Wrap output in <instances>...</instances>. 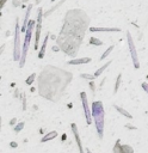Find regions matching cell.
Listing matches in <instances>:
<instances>
[{
	"mask_svg": "<svg viewBox=\"0 0 148 153\" xmlns=\"http://www.w3.org/2000/svg\"><path fill=\"white\" fill-rule=\"evenodd\" d=\"M80 97H81V103H82V108L85 111V117H86V122L87 124H91V114H90V109H88V103H87V96L85 93V91L80 92Z\"/></svg>",
	"mask_w": 148,
	"mask_h": 153,
	"instance_id": "7",
	"label": "cell"
},
{
	"mask_svg": "<svg viewBox=\"0 0 148 153\" xmlns=\"http://www.w3.org/2000/svg\"><path fill=\"white\" fill-rule=\"evenodd\" d=\"M90 88H91V91L94 93V91H95V85H94V81H93V80H91V82H90Z\"/></svg>",
	"mask_w": 148,
	"mask_h": 153,
	"instance_id": "23",
	"label": "cell"
},
{
	"mask_svg": "<svg viewBox=\"0 0 148 153\" xmlns=\"http://www.w3.org/2000/svg\"><path fill=\"white\" fill-rule=\"evenodd\" d=\"M81 78H84V79H88V80H94L97 76L93 74V75H91V74H86V73H81V75H80Z\"/></svg>",
	"mask_w": 148,
	"mask_h": 153,
	"instance_id": "22",
	"label": "cell"
},
{
	"mask_svg": "<svg viewBox=\"0 0 148 153\" xmlns=\"http://www.w3.org/2000/svg\"><path fill=\"white\" fill-rule=\"evenodd\" d=\"M142 87H143L144 91L148 93V84H147V82H142Z\"/></svg>",
	"mask_w": 148,
	"mask_h": 153,
	"instance_id": "24",
	"label": "cell"
},
{
	"mask_svg": "<svg viewBox=\"0 0 148 153\" xmlns=\"http://www.w3.org/2000/svg\"><path fill=\"white\" fill-rule=\"evenodd\" d=\"M70 128H72V131H73V134H74V139H75V141H76V145H78V147H79L80 153H85V151H84V148H82V143H81V139H80V135H79L76 124H75V123H72V124H70Z\"/></svg>",
	"mask_w": 148,
	"mask_h": 153,
	"instance_id": "8",
	"label": "cell"
},
{
	"mask_svg": "<svg viewBox=\"0 0 148 153\" xmlns=\"http://www.w3.org/2000/svg\"><path fill=\"white\" fill-rule=\"evenodd\" d=\"M32 25H33V22H30V23H29V25H27L26 36H25V41H24V48H23V55H21L20 63H19V66H20V67H23V66H24V62H25V59H26V54H27V49H29V44H30V39H31Z\"/></svg>",
	"mask_w": 148,
	"mask_h": 153,
	"instance_id": "4",
	"label": "cell"
},
{
	"mask_svg": "<svg viewBox=\"0 0 148 153\" xmlns=\"http://www.w3.org/2000/svg\"><path fill=\"white\" fill-rule=\"evenodd\" d=\"M72 79L73 74L68 71L50 65L44 66L39 76L37 78L38 93L43 98L56 103L62 98Z\"/></svg>",
	"mask_w": 148,
	"mask_h": 153,
	"instance_id": "2",
	"label": "cell"
},
{
	"mask_svg": "<svg viewBox=\"0 0 148 153\" xmlns=\"http://www.w3.org/2000/svg\"><path fill=\"white\" fill-rule=\"evenodd\" d=\"M115 108H116V110H117V111H119V112H121L123 116H125V117H128V118H132V116H131V115H130V114H129L127 110H124V109L119 108L118 105H115Z\"/></svg>",
	"mask_w": 148,
	"mask_h": 153,
	"instance_id": "16",
	"label": "cell"
},
{
	"mask_svg": "<svg viewBox=\"0 0 148 153\" xmlns=\"http://www.w3.org/2000/svg\"><path fill=\"white\" fill-rule=\"evenodd\" d=\"M5 2H6V0H1V7L5 5Z\"/></svg>",
	"mask_w": 148,
	"mask_h": 153,
	"instance_id": "27",
	"label": "cell"
},
{
	"mask_svg": "<svg viewBox=\"0 0 148 153\" xmlns=\"http://www.w3.org/2000/svg\"><path fill=\"white\" fill-rule=\"evenodd\" d=\"M35 79H36V73H32V74H31V75L25 80L26 85H29V86H30V85H32V82H33V80H35Z\"/></svg>",
	"mask_w": 148,
	"mask_h": 153,
	"instance_id": "19",
	"label": "cell"
},
{
	"mask_svg": "<svg viewBox=\"0 0 148 153\" xmlns=\"http://www.w3.org/2000/svg\"><path fill=\"white\" fill-rule=\"evenodd\" d=\"M24 122H20V123H17V126H14V128H13V130L16 131V133H19L23 128H24Z\"/></svg>",
	"mask_w": 148,
	"mask_h": 153,
	"instance_id": "20",
	"label": "cell"
},
{
	"mask_svg": "<svg viewBox=\"0 0 148 153\" xmlns=\"http://www.w3.org/2000/svg\"><path fill=\"white\" fill-rule=\"evenodd\" d=\"M47 43H48V35L45 36L44 42H43V45H42V48H41V50H39V53H38V57H39V59H43V57H44L45 48H47Z\"/></svg>",
	"mask_w": 148,
	"mask_h": 153,
	"instance_id": "13",
	"label": "cell"
},
{
	"mask_svg": "<svg viewBox=\"0 0 148 153\" xmlns=\"http://www.w3.org/2000/svg\"><path fill=\"white\" fill-rule=\"evenodd\" d=\"M16 122H17V118H12V120H11V122H10V124H11V126H14V124H16Z\"/></svg>",
	"mask_w": 148,
	"mask_h": 153,
	"instance_id": "25",
	"label": "cell"
},
{
	"mask_svg": "<svg viewBox=\"0 0 148 153\" xmlns=\"http://www.w3.org/2000/svg\"><path fill=\"white\" fill-rule=\"evenodd\" d=\"M91 62V57H81V59H73L68 61V65H82V63H88Z\"/></svg>",
	"mask_w": 148,
	"mask_h": 153,
	"instance_id": "10",
	"label": "cell"
},
{
	"mask_svg": "<svg viewBox=\"0 0 148 153\" xmlns=\"http://www.w3.org/2000/svg\"><path fill=\"white\" fill-rule=\"evenodd\" d=\"M20 38H19V26L18 23L16 25V37H14V49H13V60L19 61L20 60Z\"/></svg>",
	"mask_w": 148,
	"mask_h": 153,
	"instance_id": "5",
	"label": "cell"
},
{
	"mask_svg": "<svg viewBox=\"0 0 148 153\" xmlns=\"http://www.w3.org/2000/svg\"><path fill=\"white\" fill-rule=\"evenodd\" d=\"M113 153H134V149L129 145L121 143V140H117L113 146Z\"/></svg>",
	"mask_w": 148,
	"mask_h": 153,
	"instance_id": "6",
	"label": "cell"
},
{
	"mask_svg": "<svg viewBox=\"0 0 148 153\" xmlns=\"http://www.w3.org/2000/svg\"><path fill=\"white\" fill-rule=\"evenodd\" d=\"M92 116L94 118L95 128L99 139H103V133H104V108L103 103L100 100H95L92 104Z\"/></svg>",
	"mask_w": 148,
	"mask_h": 153,
	"instance_id": "3",
	"label": "cell"
},
{
	"mask_svg": "<svg viewBox=\"0 0 148 153\" xmlns=\"http://www.w3.org/2000/svg\"><path fill=\"white\" fill-rule=\"evenodd\" d=\"M91 31H119L117 27H91Z\"/></svg>",
	"mask_w": 148,
	"mask_h": 153,
	"instance_id": "14",
	"label": "cell"
},
{
	"mask_svg": "<svg viewBox=\"0 0 148 153\" xmlns=\"http://www.w3.org/2000/svg\"><path fill=\"white\" fill-rule=\"evenodd\" d=\"M90 44H94V45H101V44H103V42H101L100 39L95 38V37H91V38H90Z\"/></svg>",
	"mask_w": 148,
	"mask_h": 153,
	"instance_id": "18",
	"label": "cell"
},
{
	"mask_svg": "<svg viewBox=\"0 0 148 153\" xmlns=\"http://www.w3.org/2000/svg\"><path fill=\"white\" fill-rule=\"evenodd\" d=\"M39 33H41V16L38 18L37 23V30H36V38H35V49H38V43H39Z\"/></svg>",
	"mask_w": 148,
	"mask_h": 153,
	"instance_id": "11",
	"label": "cell"
},
{
	"mask_svg": "<svg viewBox=\"0 0 148 153\" xmlns=\"http://www.w3.org/2000/svg\"><path fill=\"white\" fill-rule=\"evenodd\" d=\"M11 146H12V147H16V146H17V143H16L14 141H12V142H11Z\"/></svg>",
	"mask_w": 148,
	"mask_h": 153,
	"instance_id": "26",
	"label": "cell"
},
{
	"mask_svg": "<svg viewBox=\"0 0 148 153\" xmlns=\"http://www.w3.org/2000/svg\"><path fill=\"white\" fill-rule=\"evenodd\" d=\"M112 50H113V45L109 47V48H107V50H106V51H105V53L101 55V57H100V61H103V60H104V59H105V57H106V56H107V55H109V54H110Z\"/></svg>",
	"mask_w": 148,
	"mask_h": 153,
	"instance_id": "21",
	"label": "cell"
},
{
	"mask_svg": "<svg viewBox=\"0 0 148 153\" xmlns=\"http://www.w3.org/2000/svg\"><path fill=\"white\" fill-rule=\"evenodd\" d=\"M111 62H112V61H107V62H106L104 66H101L99 69H97V71L94 72V75H95V76H99V75H100V74H101V73H103V72L106 69V67H109V66L111 65Z\"/></svg>",
	"mask_w": 148,
	"mask_h": 153,
	"instance_id": "15",
	"label": "cell"
},
{
	"mask_svg": "<svg viewBox=\"0 0 148 153\" xmlns=\"http://www.w3.org/2000/svg\"><path fill=\"white\" fill-rule=\"evenodd\" d=\"M56 136H57V131H56V130H53V131L48 133L47 135H44V136L41 139V141H42V142H45V141H50V140L55 139Z\"/></svg>",
	"mask_w": 148,
	"mask_h": 153,
	"instance_id": "12",
	"label": "cell"
},
{
	"mask_svg": "<svg viewBox=\"0 0 148 153\" xmlns=\"http://www.w3.org/2000/svg\"><path fill=\"white\" fill-rule=\"evenodd\" d=\"M88 17L80 10H72L67 13L63 27L56 39L60 49L67 55L75 57L88 25Z\"/></svg>",
	"mask_w": 148,
	"mask_h": 153,
	"instance_id": "1",
	"label": "cell"
},
{
	"mask_svg": "<svg viewBox=\"0 0 148 153\" xmlns=\"http://www.w3.org/2000/svg\"><path fill=\"white\" fill-rule=\"evenodd\" d=\"M128 38H129V47H130V53H131V57H132V62H134V66L135 68H138L140 65H138V60H137V54H136V50H135V45L131 41V37L130 35L128 33Z\"/></svg>",
	"mask_w": 148,
	"mask_h": 153,
	"instance_id": "9",
	"label": "cell"
},
{
	"mask_svg": "<svg viewBox=\"0 0 148 153\" xmlns=\"http://www.w3.org/2000/svg\"><path fill=\"white\" fill-rule=\"evenodd\" d=\"M121 79H122V73H119V74H118V76H117V80H116V86H115V88H113V93H117L118 87H119V85H121Z\"/></svg>",
	"mask_w": 148,
	"mask_h": 153,
	"instance_id": "17",
	"label": "cell"
},
{
	"mask_svg": "<svg viewBox=\"0 0 148 153\" xmlns=\"http://www.w3.org/2000/svg\"><path fill=\"white\" fill-rule=\"evenodd\" d=\"M86 152H87V153H92V152H91L90 149H86Z\"/></svg>",
	"mask_w": 148,
	"mask_h": 153,
	"instance_id": "28",
	"label": "cell"
}]
</instances>
